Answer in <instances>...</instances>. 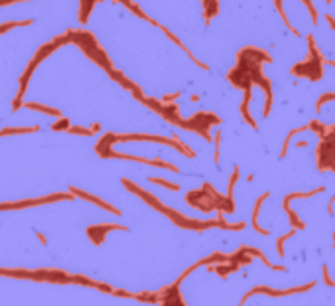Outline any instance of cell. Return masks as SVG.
Returning a JSON list of instances; mask_svg holds the SVG:
<instances>
[{"label": "cell", "instance_id": "e0dca14e", "mask_svg": "<svg viewBox=\"0 0 335 306\" xmlns=\"http://www.w3.org/2000/svg\"><path fill=\"white\" fill-rule=\"evenodd\" d=\"M333 249H335V231H333Z\"/></svg>", "mask_w": 335, "mask_h": 306}, {"label": "cell", "instance_id": "8992f818", "mask_svg": "<svg viewBox=\"0 0 335 306\" xmlns=\"http://www.w3.org/2000/svg\"><path fill=\"white\" fill-rule=\"evenodd\" d=\"M284 208V212H286V215H288V221H290V225H292V229H296V231H302V229H306V223L302 221V217L290 208V206H282Z\"/></svg>", "mask_w": 335, "mask_h": 306}, {"label": "cell", "instance_id": "7a4b0ae2", "mask_svg": "<svg viewBox=\"0 0 335 306\" xmlns=\"http://www.w3.org/2000/svg\"><path fill=\"white\" fill-rule=\"evenodd\" d=\"M315 166L319 172H335V124L325 126L315 148Z\"/></svg>", "mask_w": 335, "mask_h": 306}, {"label": "cell", "instance_id": "52a82bcc", "mask_svg": "<svg viewBox=\"0 0 335 306\" xmlns=\"http://www.w3.org/2000/svg\"><path fill=\"white\" fill-rule=\"evenodd\" d=\"M304 130H309V126H307V124H304V126H298V128H294V130H290V132H288V136L284 138L282 150H280V158H284V156H286V152H288V146H290V140L294 138V134H298V132H304Z\"/></svg>", "mask_w": 335, "mask_h": 306}, {"label": "cell", "instance_id": "9c48e42d", "mask_svg": "<svg viewBox=\"0 0 335 306\" xmlns=\"http://www.w3.org/2000/svg\"><path fill=\"white\" fill-rule=\"evenodd\" d=\"M294 235H296V229H292V231H288L286 235H280V237L276 239V253H278V257H284V245H286V241L292 239Z\"/></svg>", "mask_w": 335, "mask_h": 306}, {"label": "cell", "instance_id": "3957f363", "mask_svg": "<svg viewBox=\"0 0 335 306\" xmlns=\"http://www.w3.org/2000/svg\"><path fill=\"white\" fill-rule=\"evenodd\" d=\"M317 282L315 280H311V282H306V284H300V286H292V288H270V286H264V284H258V286H254L251 292H247L245 296H243V302L241 304H245L251 296H254V294H266V296H290V294H300V292H307V290H311L313 286H315Z\"/></svg>", "mask_w": 335, "mask_h": 306}, {"label": "cell", "instance_id": "9a60e30c", "mask_svg": "<svg viewBox=\"0 0 335 306\" xmlns=\"http://www.w3.org/2000/svg\"><path fill=\"white\" fill-rule=\"evenodd\" d=\"M307 146V142L306 140H300V142H296V148H306Z\"/></svg>", "mask_w": 335, "mask_h": 306}, {"label": "cell", "instance_id": "277c9868", "mask_svg": "<svg viewBox=\"0 0 335 306\" xmlns=\"http://www.w3.org/2000/svg\"><path fill=\"white\" fill-rule=\"evenodd\" d=\"M321 192H325L323 186H319V188H315V190H309V192H292V194H288V196L282 200V206H290L294 200H307V198H313V196H317V194H321Z\"/></svg>", "mask_w": 335, "mask_h": 306}, {"label": "cell", "instance_id": "6da1fadb", "mask_svg": "<svg viewBox=\"0 0 335 306\" xmlns=\"http://www.w3.org/2000/svg\"><path fill=\"white\" fill-rule=\"evenodd\" d=\"M306 44H307V54L302 61H298L296 65L290 67V73L296 75V77H302V79H309L311 83H317L321 81L323 77V56L315 44V38L311 34L306 36Z\"/></svg>", "mask_w": 335, "mask_h": 306}, {"label": "cell", "instance_id": "4fadbf2b", "mask_svg": "<svg viewBox=\"0 0 335 306\" xmlns=\"http://www.w3.org/2000/svg\"><path fill=\"white\" fill-rule=\"evenodd\" d=\"M333 206H335V196H331V198H329V204H327V214H329V215H333V212H335Z\"/></svg>", "mask_w": 335, "mask_h": 306}, {"label": "cell", "instance_id": "ba28073f", "mask_svg": "<svg viewBox=\"0 0 335 306\" xmlns=\"http://www.w3.org/2000/svg\"><path fill=\"white\" fill-rule=\"evenodd\" d=\"M300 2L306 6V10H307V14H309V18H311V24L317 26V24H319V14H317V8H315V4H313V0H300Z\"/></svg>", "mask_w": 335, "mask_h": 306}, {"label": "cell", "instance_id": "7c38bea8", "mask_svg": "<svg viewBox=\"0 0 335 306\" xmlns=\"http://www.w3.org/2000/svg\"><path fill=\"white\" fill-rule=\"evenodd\" d=\"M307 126H309V130H313V132L319 136V134H323V130H325V126H327V124H323V122H319V121H315V119H313V121H309V122H307Z\"/></svg>", "mask_w": 335, "mask_h": 306}, {"label": "cell", "instance_id": "2e32d148", "mask_svg": "<svg viewBox=\"0 0 335 306\" xmlns=\"http://www.w3.org/2000/svg\"><path fill=\"white\" fill-rule=\"evenodd\" d=\"M323 65H331V67H335V60H323Z\"/></svg>", "mask_w": 335, "mask_h": 306}, {"label": "cell", "instance_id": "5bb4252c", "mask_svg": "<svg viewBox=\"0 0 335 306\" xmlns=\"http://www.w3.org/2000/svg\"><path fill=\"white\" fill-rule=\"evenodd\" d=\"M325 22H327V24H329V28L335 32V18H333L331 14H325Z\"/></svg>", "mask_w": 335, "mask_h": 306}, {"label": "cell", "instance_id": "5b68a950", "mask_svg": "<svg viewBox=\"0 0 335 306\" xmlns=\"http://www.w3.org/2000/svg\"><path fill=\"white\" fill-rule=\"evenodd\" d=\"M274 8H276V12L280 14V18H282V22L286 24V28L294 34V36H300V32H298V28L290 22V18H288V14H286V10H284V2H282V0H274Z\"/></svg>", "mask_w": 335, "mask_h": 306}, {"label": "cell", "instance_id": "30bf717a", "mask_svg": "<svg viewBox=\"0 0 335 306\" xmlns=\"http://www.w3.org/2000/svg\"><path fill=\"white\" fill-rule=\"evenodd\" d=\"M331 101H335V91H325V93H321L319 99H317V103H315V111L319 113V111L323 109V105H327V103H331Z\"/></svg>", "mask_w": 335, "mask_h": 306}, {"label": "cell", "instance_id": "ac0fdd59", "mask_svg": "<svg viewBox=\"0 0 335 306\" xmlns=\"http://www.w3.org/2000/svg\"><path fill=\"white\" fill-rule=\"evenodd\" d=\"M329 2H331V0H325V4H329Z\"/></svg>", "mask_w": 335, "mask_h": 306}, {"label": "cell", "instance_id": "8fae6325", "mask_svg": "<svg viewBox=\"0 0 335 306\" xmlns=\"http://www.w3.org/2000/svg\"><path fill=\"white\" fill-rule=\"evenodd\" d=\"M321 280H323V282H325V286H329V288H333V286H335V280L331 278L327 265H321Z\"/></svg>", "mask_w": 335, "mask_h": 306}]
</instances>
